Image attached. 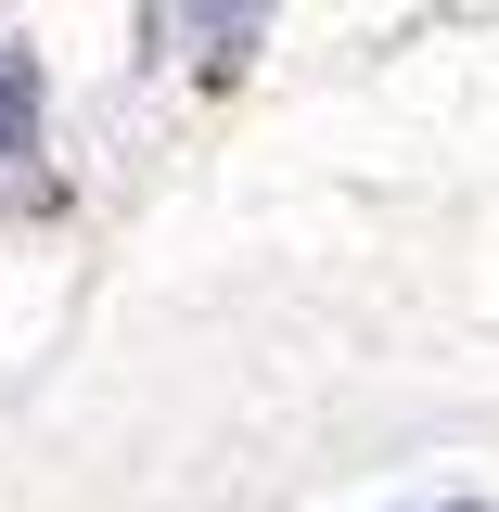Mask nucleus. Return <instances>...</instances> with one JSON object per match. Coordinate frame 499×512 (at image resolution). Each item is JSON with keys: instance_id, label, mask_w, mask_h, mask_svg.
Masks as SVG:
<instances>
[{"instance_id": "nucleus-1", "label": "nucleus", "mask_w": 499, "mask_h": 512, "mask_svg": "<svg viewBox=\"0 0 499 512\" xmlns=\"http://www.w3.org/2000/svg\"><path fill=\"white\" fill-rule=\"evenodd\" d=\"M39 154V52H13L0 39V180Z\"/></svg>"}]
</instances>
